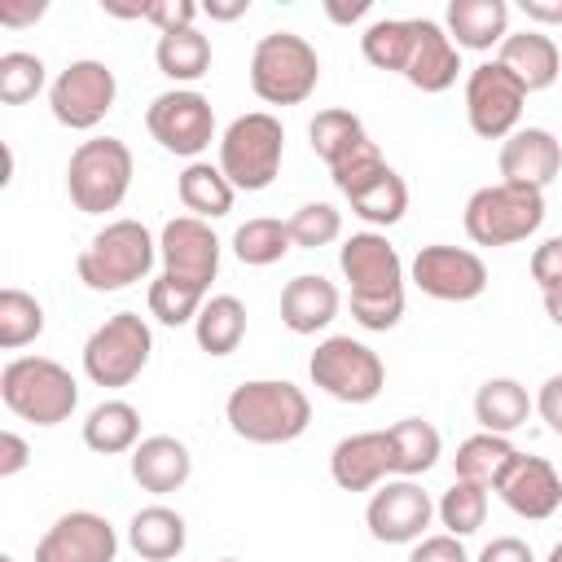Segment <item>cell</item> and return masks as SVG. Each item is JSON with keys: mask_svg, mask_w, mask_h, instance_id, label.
I'll return each instance as SVG.
<instances>
[{"mask_svg": "<svg viewBox=\"0 0 562 562\" xmlns=\"http://www.w3.org/2000/svg\"><path fill=\"white\" fill-rule=\"evenodd\" d=\"M338 272L351 290V316L369 334H386L404 316V259L386 233L364 228L338 246Z\"/></svg>", "mask_w": 562, "mask_h": 562, "instance_id": "6da1fadb", "label": "cell"}, {"mask_svg": "<svg viewBox=\"0 0 562 562\" xmlns=\"http://www.w3.org/2000/svg\"><path fill=\"white\" fill-rule=\"evenodd\" d=\"M224 422L237 439L259 443V448L294 443L312 426V400L303 395V386L285 378H250L228 391Z\"/></svg>", "mask_w": 562, "mask_h": 562, "instance_id": "7a4b0ae2", "label": "cell"}, {"mask_svg": "<svg viewBox=\"0 0 562 562\" xmlns=\"http://www.w3.org/2000/svg\"><path fill=\"white\" fill-rule=\"evenodd\" d=\"M0 400L18 422L61 426L79 408V382L53 356H13L0 369Z\"/></svg>", "mask_w": 562, "mask_h": 562, "instance_id": "3957f363", "label": "cell"}, {"mask_svg": "<svg viewBox=\"0 0 562 562\" xmlns=\"http://www.w3.org/2000/svg\"><path fill=\"white\" fill-rule=\"evenodd\" d=\"M154 259H158V241L140 220H110L79 250L75 272H79V281L88 290L114 294V290H127V285L145 281Z\"/></svg>", "mask_w": 562, "mask_h": 562, "instance_id": "277c9868", "label": "cell"}, {"mask_svg": "<svg viewBox=\"0 0 562 562\" xmlns=\"http://www.w3.org/2000/svg\"><path fill=\"white\" fill-rule=\"evenodd\" d=\"M285 158V127L277 114L268 110H250L237 114L224 132H220V171L228 176V184L237 193H259L277 180Z\"/></svg>", "mask_w": 562, "mask_h": 562, "instance_id": "5b68a950", "label": "cell"}, {"mask_svg": "<svg viewBox=\"0 0 562 562\" xmlns=\"http://www.w3.org/2000/svg\"><path fill=\"white\" fill-rule=\"evenodd\" d=\"M321 83V57L316 48L294 31H268L259 35L250 53V92L263 105H303Z\"/></svg>", "mask_w": 562, "mask_h": 562, "instance_id": "8992f818", "label": "cell"}, {"mask_svg": "<svg viewBox=\"0 0 562 562\" xmlns=\"http://www.w3.org/2000/svg\"><path fill=\"white\" fill-rule=\"evenodd\" d=\"M465 237L474 246H518L527 237L540 233L544 224V193L540 189H527V184H509V180H496V184H483L470 193L465 202Z\"/></svg>", "mask_w": 562, "mask_h": 562, "instance_id": "52a82bcc", "label": "cell"}, {"mask_svg": "<svg viewBox=\"0 0 562 562\" xmlns=\"http://www.w3.org/2000/svg\"><path fill=\"white\" fill-rule=\"evenodd\" d=\"M132 171L136 158L119 136H92L79 140L66 162V193L83 215H105L123 206L132 189Z\"/></svg>", "mask_w": 562, "mask_h": 562, "instance_id": "ba28073f", "label": "cell"}, {"mask_svg": "<svg viewBox=\"0 0 562 562\" xmlns=\"http://www.w3.org/2000/svg\"><path fill=\"white\" fill-rule=\"evenodd\" d=\"M307 378L316 391H325L338 404H373L386 386V364L369 342L351 334H329L316 342L307 360Z\"/></svg>", "mask_w": 562, "mask_h": 562, "instance_id": "9c48e42d", "label": "cell"}, {"mask_svg": "<svg viewBox=\"0 0 562 562\" xmlns=\"http://www.w3.org/2000/svg\"><path fill=\"white\" fill-rule=\"evenodd\" d=\"M149 356H154L149 321L136 316V312H114L83 342V378L92 386H110L114 391V386L136 382L145 373Z\"/></svg>", "mask_w": 562, "mask_h": 562, "instance_id": "30bf717a", "label": "cell"}, {"mask_svg": "<svg viewBox=\"0 0 562 562\" xmlns=\"http://www.w3.org/2000/svg\"><path fill=\"white\" fill-rule=\"evenodd\" d=\"M145 127L149 136L167 149V154H180L189 162H198L211 140H215V110H211V97H202L198 88H167L149 101L145 110Z\"/></svg>", "mask_w": 562, "mask_h": 562, "instance_id": "8fae6325", "label": "cell"}, {"mask_svg": "<svg viewBox=\"0 0 562 562\" xmlns=\"http://www.w3.org/2000/svg\"><path fill=\"white\" fill-rule=\"evenodd\" d=\"M114 97H119V79L105 61L97 57H79L70 61L53 83H48V110L61 127L70 132H92L110 110H114Z\"/></svg>", "mask_w": 562, "mask_h": 562, "instance_id": "7c38bea8", "label": "cell"}, {"mask_svg": "<svg viewBox=\"0 0 562 562\" xmlns=\"http://www.w3.org/2000/svg\"><path fill=\"white\" fill-rule=\"evenodd\" d=\"M527 105V88L501 66V61H479L465 75V123L483 140H505L518 132Z\"/></svg>", "mask_w": 562, "mask_h": 562, "instance_id": "4fadbf2b", "label": "cell"}, {"mask_svg": "<svg viewBox=\"0 0 562 562\" xmlns=\"http://www.w3.org/2000/svg\"><path fill=\"white\" fill-rule=\"evenodd\" d=\"M408 281L439 303H470L487 290V263L465 250V246H448V241H430L413 255L408 263Z\"/></svg>", "mask_w": 562, "mask_h": 562, "instance_id": "5bb4252c", "label": "cell"}, {"mask_svg": "<svg viewBox=\"0 0 562 562\" xmlns=\"http://www.w3.org/2000/svg\"><path fill=\"white\" fill-rule=\"evenodd\" d=\"M435 518L430 492H422L417 479H386L373 487L364 505V527L378 544H417Z\"/></svg>", "mask_w": 562, "mask_h": 562, "instance_id": "9a60e30c", "label": "cell"}, {"mask_svg": "<svg viewBox=\"0 0 562 562\" xmlns=\"http://www.w3.org/2000/svg\"><path fill=\"white\" fill-rule=\"evenodd\" d=\"M158 263L167 277L189 281L211 294V281L220 277V237L198 215H176L158 233Z\"/></svg>", "mask_w": 562, "mask_h": 562, "instance_id": "2e32d148", "label": "cell"}, {"mask_svg": "<svg viewBox=\"0 0 562 562\" xmlns=\"http://www.w3.org/2000/svg\"><path fill=\"white\" fill-rule=\"evenodd\" d=\"M119 531L97 509H70L35 540V562H114Z\"/></svg>", "mask_w": 562, "mask_h": 562, "instance_id": "e0dca14e", "label": "cell"}, {"mask_svg": "<svg viewBox=\"0 0 562 562\" xmlns=\"http://www.w3.org/2000/svg\"><path fill=\"white\" fill-rule=\"evenodd\" d=\"M496 496L527 522H544L562 509V474L553 470V461L544 457H531V452H518L514 465L505 470Z\"/></svg>", "mask_w": 562, "mask_h": 562, "instance_id": "ac0fdd59", "label": "cell"}, {"mask_svg": "<svg viewBox=\"0 0 562 562\" xmlns=\"http://www.w3.org/2000/svg\"><path fill=\"white\" fill-rule=\"evenodd\" d=\"M496 167H501V180L544 193L562 171V140L549 127H518L514 136L501 140Z\"/></svg>", "mask_w": 562, "mask_h": 562, "instance_id": "d6986e66", "label": "cell"}, {"mask_svg": "<svg viewBox=\"0 0 562 562\" xmlns=\"http://www.w3.org/2000/svg\"><path fill=\"white\" fill-rule=\"evenodd\" d=\"M386 474H395V452L386 430H356L338 439L329 452V479L342 492H373L378 483H386Z\"/></svg>", "mask_w": 562, "mask_h": 562, "instance_id": "ffe728a7", "label": "cell"}, {"mask_svg": "<svg viewBox=\"0 0 562 562\" xmlns=\"http://www.w3.org/2000/svg\"><path fill=\"white\" fill-rule=\"evenodd\" d=\"M461 75V48L435 18H413V57L404 66V79L417 92H448Z\"/></svg>", "mask_w": 562, "mask_h": 562, "instance_id": "44dd1931", "label": "cell"}, {"mask_svg": "<svg viewBox=\"0 0 562 562\" xmlns=\"http://www.w3.org/2000/svg\"><path fill=\"white\" fill-rule=\"evenodd\" d=\"M127 470L132 479L140 483V492H154V496H167V492H180L193 474V452L184 439L176 435H145L132 457H127Z\"/></svg>", "mask_w": 562, "mask_h": 562, "instance_id": "7402d4cb", "label": "cell"}, {"mask_svg": "<svg viewBox=\"0 0 562 562\" xmlns=\"http://www.w3.org/2000/svg\"><path fill=\"white\" fill-rule=\"evenodd\" d=\"M496 61L527 88V92H544L558 83L562 75V48L553 44V35L527 26V31H509L496 48Z\"/></svg>", "mask_w": 562, "mask_h": 562, "instance_id": "603a6c76", "label": "cell"}, {"mask_svg": "<svg viewBox=\"0 0 562 562\" xmlns=\"http://www.w3.org/2000/svg\"><path fill=\"white\" fill-rule=\"evenodd\" d=\"M338 307H342V294H338V285H334L329 277H321V272H299V277H290L285 290H281V325H285L290 334H303V338L329 329L334 316H338Z\"/></svg>", "mask_w": 562, "mask_h": 562, "instance_id": "cb8c5ba5", "label": "cell"}, {"mask_svg": "<svg viewBox=\"0 0 562 562\" xmlns=\"http://www.w3.org/2000/svg\"><path fill=\"white\" fill-rule=\"evenodd\" d=\"M443 31L452 35L457 48H470V53L501 48V40L509 35V4L505 0H448Z\"/></svg>", "mask_w": 562, "mask_h": 562, "instance_id": "d4e9b609", "label": "cell"}, {"mask_svg": "<svg viewBox=\"0 0 562 562\" xmlns=\"http://www.w3.org/2000/svg\"><path fill=\"white\" fill-rule=\"evenodd\" d=\"M127 544L145 562H171L189 544V527L171 505H145L127 522Z\"/></svg>", "mask_w": 562, "mask_h": 562, "instance_id": "484cf974", "label": "cell"}, {"mask_svg": "<svg viewBox=\"0 0 562 562\" xmlns=\"http://www.w3.org/2000/svg\"><path fill=\"white\" fill-rule=\"evenodd\" d=\"M531 413H536V395H527L518 378H487L474 391V422L487 435H514L518 426H527Z\"/></svg>", "mask_w": 562, "mask_h": 562, "instance_id": "4316f807", "label": "cell"}, {"mask_svg": "<svg viewBox=\"0 0 562 562\" xmlns=\"http://www.w3.org/2000/svg\"><path fill=\"white\" fill-rule=\"evenodd\" d=\"M307 140H312V154H316L329 171H334V167H342L347 158H356L364 145H373V136L364 132L360 114L338 110V105L316 110V119L307 123Z\"/></svg>", "mask_w": 562, "mask_h": 562, "instance_id": "83f0119b", "label": "cell"}, {"mask_svg": "<svg viewBox=\"0 0 562 562\" xmlns=\"http://www.w3.org/2000/svg\"><path fill=\"white\" fill-rule=\"evenodd\" d=\"M514 457H518V448L509 443V435L479 430V435H470V439L457 443L452 470H457V479H465V483H474L483 492H496L501 479H505V470L514 465Z\"/></svg>", "mask_w": 562, "mask_h": 562, "instance_id": "f1b7e54d", "label": "cell"}, {"mask_svg": "<svg viewBox=\"0 0 562 562\" xmlns=\"http://www.w3.org/2000/svg\"><path fill=\"white\" fill-rule=\"evenodd\" d=\"M176 193H180V206L189 215L206 220V224L220 220V215H228L233 211V198H237V189L228 184V176L220 171V162H206V158H198V162H189L180 171Z\"/></svg>", "mask_w": 562, "mask_h": 562, "instance_id": "f546056e", "label": "cell"}, {"mask_svg": "<svg viewBox=\"0 0 562 562\" xmlns=\"http://www.w3.org/2000/svg\"><path fill=\"white\" fill-rule=\"evenodd\" d=\"M347 202H351V215H360L369 228H391V224H400L404 211H408V184H404V176L386 162L378 176H369L360 189H351Z\"/></svg>", "mask_w": 562, "mask_h": 562, "instance_id": "4dcf8cb0", "label": "cell"}, {"mask_svg": "<svg viewBox=\"0 0 562 562\" xmlns=\"http://www.w3.org/2000/svg\"><path fill=\"white\" fill-rule=\"evenodd\" d=\"M83 443L101 457H119L132 452L140 443V413L127 400H101L88 417H83Z\"/></svg>", "mask_w": 562, "mask_h": 562, "instance_id": "1f68e13d", "label": "cell"}, {"mask_svg": "<svg viewBox=\"0 0 562 562\" xmlns=\"http://www.w3.org/2000/svg\"><path fill=\"white\" fill-rule=\"evenodd\" d=\"M193 338L206 356H233L246 338V303L237 294H211L193 321Z\"/></svg>", "mask_w": 562, "mask_h": 562, "instance_id": "d6a6232c", "label": "cell"}, {"mask_svg": "<svg viewBox=\"0 0 562 562\" xmlns=\"http://www.w3.org/2000/svg\"><path fill=\"white\" fill-rule=\"evenodd\" d=\"M154 61H158V70H162L176 88H193V83L211 70V40H206L198 26L158 35V44H154Z\"/></svg>", "mask_w": 562, "mask_h": 562, "instance_id": "836d02e7", "label": "cell"}, {"mask_svg": "<svg viewBox=\"0 0 562 562\" xmlns=\"http://www.w3.org/2000/svg\"><path fill=\"white\" fill-rule=\"evenodd\" d=\"M386 435L395 452V479H422L426 470H435L443 439L426 417H400L395 426H386Z\"/></svg>", "mask_w": 562, "mask_h": 562, "instance_id": "e575fe53", "label": "cell"}, {"mask_svg": "<svg viewBox=\"0 0 562 562\" xmlns=\"http://www.w3.org/2000/svg\"><path fill=\"white\" fill-rule=\"evenodd\" d=\"M290 250H294L290 224L277 220V215H255V220L237 224V233H233V255H237L246 268H272V263H281Z\"/></svg>", "mask_w": 562, "mask_h": 562, "instance_id": "d590c367", "label": "cell"}, {"mask_svg": "<svg viewBox=\"0 0 562 562\" xmlns=\"http://www.w3.org/2000/svg\"><path fill=\"white\" fill-rule=\"evenodd\" d=\"M360 53L369 66L404 75V66L413 57V18H373L360 31Z\"/></svg>", "mask_w": 562, "mask_h": 562, "instance_id": "8d00e7d4", "label": "cell"}, {"mask_svg": "<svg viewBox=\"0 0 562 562\" xmlns=\"http://www.w3.org/2000/svg\"><path fill=\"white\" fill-rule=\"evenodd\" d=\"M435 518H439V527L448 536L465 540V536H474L487 522V492L474 487V483H465V479H452L439 492V501H435Z\"/></svg>", "mask_w": 562, "mask_h": 562, "instance_id": "74e56055", "label": "cell"}, {"mask_svg": "<svg viewBox=\"0 0 562 562\" xmlns=\"http://www.w3.org/2000/svg\"><path fill=\"white\" fill-rule=\"evenodd\" d=\"M206 299H211L206 290H198V285H189V281H176V277H167V272H158V277L149 281V290H145L149 316H154L158 325H171V329H176V325H193Z\"/></svg>", "mask_w": 562, "mask_h": 562, "instance_id": "f35d334b", "label": "cell"}, {"mask_svg": "<svg viewBox=\"0 0 562 562\" xmlns=\"http://www.w3.org/2000/svg\"><path fill=\"white\" fill-rule=\"evenodd\" d=\"M40 334H44V303L18 285H4L0 290V347L22 351Z\"/></svg>", "mask_w": 562, "mask_h": 562, "instance_id": "ab89813d", "label": "cell"}, {"mask_svg": "<svg viewBox=\"0 0 562 562\" xmlns=\"http://www.w3.org/2000/svg\"><path fill=\"white\" fill-rule=\"evenodd\" d=\"M48 88V66L44 57L26 53V48H9L0 53V101L4 105H26Z\"/></svg>", "mask_w": 562, "mask_h": 562, "instance_id": "60d3db41", "label": "cell"}, {"mask_svg": "<svg viewBox=\"0 0 562 562\" xmlns=\"http://www.w3.org/2000/svg\"><path fill=\"white\" fill-rule=\"evenodd\" d=\"M285 224H290V241L299 250H321L342 237V211L329 202H303Z\"/></svg>", "mask_w": 562, "mask_h": 562, "instance_id": "b9f144b4", "label": "cell"}, {"mask_svg": "<svg viewBox=\"0 0 562 562\" xmlns=\"http://www.w3.org/2000/svg\"><path fill=\"white\" fill-rule=\"evenodd\" d=\"M198 13H202V9H198L193 0H149V4H145V22H149L158 35L189 31Z\"/></svg>", "mask_w": 562, "mask_h": 562, "instance_id": "7bdbcfd3", "label": "cell"}, {"mask_svg": "<svg viewBox=\"0 0 562 562\" xmlns=\"http://www.w3.org/2000/svg\"><path fill=\"white\" fill-rule=\"evenodd\" d=\"M531 281L540 285V294L544 290H558L562 285V237H544L536 250H531Z\"/></svg>", "mask_w": 562, "mask_h": 562, "instance_id": "ee69618b", "label": "cell"}, {"mask_svg": "<svg viewBox=\"0 0 562 562\" xmlns=\"http://www.w3.org/2000/svg\"><path fill=\"white\" fill-rule=\"evenodd\" d=\"M408 562H470V553H465V544L457 536L439 531V536H422L408 549Z\"/></svg>", "mask_w": 562, "mask_h": 562, "instance_id": "f6af8a7d", "label": "cell"}, {"mask_svg": "<svg viewBox=\"0 0 562 562\" xmlns=\"http://www.w3.org/2000/svg\"><path fill=\"white\" fill-rule=\"evenodd\" d=\"M536 413H540V422L562 439V373H549V378L540 382V391H536Z\"/></svg>", "mask_w": 562, "mask_h": 562, "instance_id": "bcb514c9", "label": "cell"}, {"mask_svg": "<svg viewBox=\"0 0 562 562\" xmlns=\"http://www.w3.org/2000/svg\"><path fill=\"white\" fill-rule=\"evenodd\" d=\"M474 562H536V553H531V544L518 540V536H496V540H487V544L479 549Z\"/></svg>", "mask_w": 562, "mask_h": 562, "instance_id": "7dc6e473", "label": "cell"}, {"mask_svg": "<svg viewBox=\"0 0 562 562\" xmlns=\"http://www.w3.org/2000/svg\"><path fill=\"white\" fill-rule=\"evenodd\" d=\"M31 461V448L18 430H0V479H13L18 470H26Z\"/></svg>", "mask_w": 562, "mask_h": 562, "instance_id": "c3c4849f", "label": "cell"}, {"mask_svg": "<svg viewBox=\"0 0 562 562\" xmlns=\"http://www.w3.org/2000/svg\"><path fill=\"white\" fill-rule=\"evenodd\" d=\"M44 13H48L44 0H26V4L4 0V4H0V26H31V22H40Z\"/></svg>", "mask_w": 562, "mask_h": 562, "instance_id": "681fc988", "label": "cell"}, {"mask_svg": "<svg viewBox=\"0 0 562 562\" xmlns=\"http://www.w3.org/2000/svg\"><path fill=\"white\" fill-rule=\"evenodd\" d=\"M522 13H527V22H536V31L562 26V0H522Z\"/></svg>", "mask_w": 562, "mask_h": 562, "instance_id": "f907efd6", "label": "cell"}, {"mask_svg": "<svg viewBox=\"0 0 562 562\" xmlns=\"http://www.w3.org/2000/svg\"><path fill=\"white\" fill-rule=\"evenodd\" d=\"M325 18L338 22V26H351L360 18H369V0H356V4H338V0H325Z\"/></svg>", "mask_w": 562, "mask_h": 562, "instance_id": "816d5d0a", "label": "cell"}, {"mask_svg": "<svg viewBox=\"0 0 562 562\" xmlns=\"http://www.w3.org/2000/svg\"><path fill=\"white\" fill-rule=\"evenodd\" d=\"M246 9H250V0H233V4H215V0H211V4H202V13L215 18V22H233V18H241Z\"/></svg>", "mask_w": 562, "mask_h": 562, "instance_id": "f5cc1de1", "label": "cell"}, {"mask_svg": "<svg viewBox=\"0 0 562 562\" xmlns=\"http://www.w3.org/2000/svg\"><path fill=\"white\" fill-rule=\"evenodd\" d=\"M540 299H544V316H549V321L562 329V285H558V290H544Z\"/></svg>", "mask_w": 562, "mask_h": 562, "instance_id": "db71d44e", "label": "cell"}, {"mask_svg": "<svg viewBox=\"0 0 562 562\" xmlns=\"http://www.w3.org/2000/svg\"><path fill=\"white\" fill-rule=\"evenodd\" d=\"M544 562H562V540H558V544L549 549V558H544Z\"/></svg>", "mask_w": 562, "mask_h": 562, "instance_id": "11a10c76", "label": "cell"}, {"mask_svg": "<svg viewBox=\"0 0 562 562\" xmlns=\"http://www.w3.org/2000/svg\"><path fill=\"white\" fill-rule=\"evenodd\" d=\"M0 562H18V558H13V553H0Z\"/></svg>", "mask_w": 562, "mask_h": 562, "instance_id": "9f6ffc18", "label": "cell"}, {"mask_svg": "<svg viewBox=\"0 0 562 562\" xmlns=\"http://www.w3.org/2000/svg\"><path fill=\"white\" fill-rule=\"evenodd\" d=\"M215 562H241V558H215Z\"/></svg>", "mask_w": 562, "mask_h": 562, "instance_id": "6f0895ef", "label": "cell"}]
</instances>
